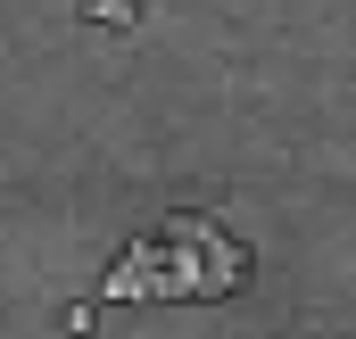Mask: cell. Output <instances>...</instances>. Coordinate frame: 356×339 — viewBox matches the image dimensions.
I'll return each mask as SVG.
<instances>
[{"label": "cell", "mask_w": 356, "mask_h": 339, "mask_svg": "<svg viewBox=\"0 0 356 339\" xmlns=\"http://www.w3.org/2000/svg\"><path fill=\"white\" fill-rule=\"evenodd\" d=\"M249 281L241 240H224L207 215H175L166 224V298H232Z\"/></svg>", "instance_id": "1"}, {"label": "cell", "mask_w": 356, "mask_h": 339, "mask_svg": "<svg viewBox=\"0 0 356 339\" xmlns=\"http://www.w3.org/2000/svg\"><path fill=\"white\" fill-rule=\"evenodd\" d=\"M91 25H133V0H83Z\"/></svg>", "instance_id": "2"}]
</instances>
